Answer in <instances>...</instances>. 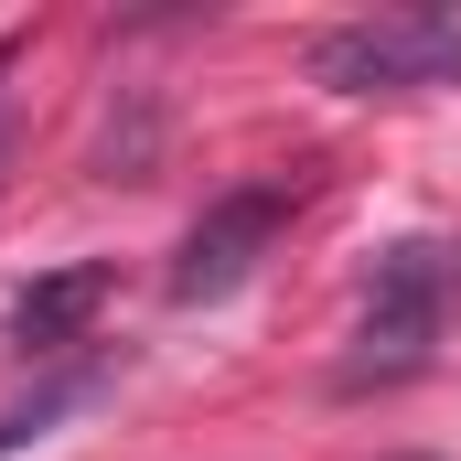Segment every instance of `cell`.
Wrapping results in <instances>:
<instances>
[{
	"mask_svg": "<svg viewBox=\"0 0 461 461\" xmlns=\"http://www.w3.org/2000/svg\"><path fill=\"white\" fill-rule=\"evenodd\" d=\"M97 386H108V375H97V365H65V375H43V386H32V397H22V408H0V461L22 451V440H43V429H54V419H76V408H86V397H97Z\"/></svg>",
	"mask_w": 461,
	"mask_h": 461,
	"instance_id": "5b68a950",
	"label": "cell"
},
{
	"mask_svg": "<svg viewBox=\"0 0 461 461\" xmlns=\"http://www.w3.org/2000/svg\"><path fill=\"white\" fill-rule=\"evenodd\" d=\"M108 290H118V268H108V258H65V268H43V279L11 301V354H32V365L76 354L86 333H97Z\"/></svg>",
	"mask_w": 461,
	"mask_h": 461,
	"instance_id": "277c9868",
	"label": "cell"
},
{
	"mask_svg": "<svg viewBox=\"0 0 461 461\" xmlns=\"http://www.w3.org/2000/svg\"><path fill=\"white\" fill-rule=\"evenodd\" d=\"M461 312V236H397L365 279V322H354L344 354V397H375V386H408L440 365V333Z\"/></svg>",
	"mask_w": 461,
	"mask_h": 461,
	"instance_id": "6da1fadb",
	"label": "cell"
},
{
	"mask_svg": "<svg viewBox=\"0 0 461 461\" xmlns=\"http://www.w3.org/2000/svg\"><path fill=\"white\" fill-rule=\"evenodd\" d=\"M290 204H301V183H236V194H215L194 226H183V258H172V301L183 312H204V301H236L247 279H258V258L279 247V226H290Z\"/></svg>",
	"mask_w": 461,
	"mask_h": 461,
	"instance_id": "3957f363",
	"label": "cell"
},
{
	"mask_svg": "<svg viewBox=\"0 0 461 461\" xmlns=\"http://www.w3.org/2000/svg\"><path fill=\"white\" fill-rule=\"evenodd\" d=\"M312 86H333V97H419V86H461V22H451V11L333 22V32H312Z\"/></svg>",
	"mask_w": 461,
	"mask_h": 461,
	"instance_id": "7a4b0ae2",
	"label": "cell"
}]
</instances>
